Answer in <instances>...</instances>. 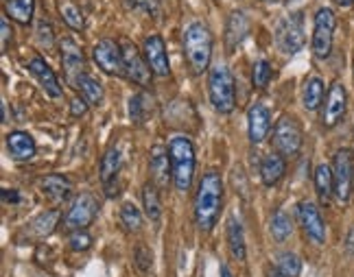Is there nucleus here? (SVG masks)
I'll return each instance as SVG.
<instances>
[{"label":"nucleus","instance_id":"obj_29","mask_svg":"<svg viewBox=\"0 0 354 277\" xmlns=\"http://www.w3.org/2000/svg\"><path fill=\"white\" fill-rule=\"evenodd\" d=\"M227 245L236 260H245V256H248V249H245V233H243V227L236 220V216L227 218Z\"/></svg>","mask_w":354,"mask_h":277},{"label":"nucleus","instance_id":"obj_39","mask_svg":"<svg viewBox=\"0 0 354 277\" xmlns=\"http://www.w3.org/2000/svg\"><path fill=\"white\" fill-rule=\"evenodd\" d=\"M127 5L136 11H142L147 16L158 18L160 16V0H127Z\"/></svg>","mask_w":354,"mask_h":277},{"label":"nucleus","instance_id":"obj_33","mask_svg":"<svg viewBox=\"0 0 354 277\" xmlns=\"http://www.w3.org/2000/svg\"><path fill=\"white\" fill-rule=\"evenodd\" d=\"M269 231L274 240L278 242H284L293 231V223H291V216L284 212V210H278L274 216H271V225H269Z\"/></svg>","mask_w":354,"mask_h":277},{"label":"nucleus","instance_id":"obj_22","mask_svg":"<svg viewBox=\"0 0 354 277\" xmlns=\"http://www.w3.org/2000/svg\"><path fill=\"white\" fill-rule=\"evenodd\" d=\"M284 173H287V162H284V155L280 153H269L263 157L261 162V179L265 186H278L282 182Z\"/></svg>","mask_w":354,"mask_h":277},{"label":"nucleus","instance_id":"obj_34","mask_svg":"<svg viewBox=\"0 0 354 277\" xmlns=\"http://www.w3.org/2000/svg\"><path fill=\"white\" fill-rule=\"evenodd\" d=\"M59 11H62V18H64V22H66L68 26H71L73 31H84V29H86V18H84V11H81L77 5H73V3H62Z\"/></svg>","mask_w":354,"mask_h":277},{"label":"nucleus","instance_id":"obj_11","mask_svg":"<svg viewBox=\"0 0 354 277\" xmlns=\"http://www.w3.org/2000/svg\"><path fill=\"white\" fill-rule=\"evenodd\" d=\"M297 220L299 227L304 229L306 238L313 240L315 245H324L326 240V223L322 218L319 207L313 201H299L297 203Z\"/></svg>","mask_w":354,"mask_h":277},{"label":"nucleus","instance_id":"obj_40","mask_svg":"<svg viewBox=\"0 0 354 277\" xmlns=\"http://www.w3.org/2000/svg\"><path fill=\"white\" fill-rule=\"evenodd\" d=\"M133 262H136V267H138L140 273H147L153 265V254L149 251L145 245H138V249H136V254H133Z\"/></svg>","mask_w":354,"mask_h":277},{"label":"nucleus","instance_id":"obj_1","mask_svg":"<svg viewBox=\"0 0 354 277\" xmlns=\"http://www.w3.org/2000/svg\"><path fill=\"white\" fill-rule=\"evenodd\" d=\"M223 205V182L219 173H206L199 179L195 195V223L201 231H210L216 225Z\"/></svg>","mask_w":354,"mask_h":277},{"label":"nucleus","instance_id":"obj_45","mask_svg":"<svg viewBox=\"0 0 354 277\" xmlns=\"http://www.w3.org/2000/svg\"><path fill=\"white\" fill-rule=\"evenodd\" d=\"M221 277H234V275H232V271H230V269L223 265V267H221Z\"/></svg>","mask_w":354,"mask_h":277},{"label":"nucleus","instance_id":"obj_46","mask_svg":"<svg viewBox=\"0 0 354 277\" xmlns=\"http://www.w3.org/2000/svg\"><path fill=\"white\" fill-rule=\"evenodd\" d=\"M335 3L339 5V7H348V5H352L354 0H335Z\"/></svg>","mask_w":354,"mask_h":277},{"label":"nucleus","instance_id":"obj_37","mask_svg":"<svg viewBox=\"0 0 354 277\" xmlns=\"http://www.w3.org/2000/svg\"><path fill=\"white\" fill-rule=\"evenodd\" d=\"M35 39H37L39 48H44V50H50V48H53V41H55V33H53L50 22H46V20H39V22H37Z\"/></svg>","mask_w":354,"mask_h":277},{"label":"nucleus","instance_id":"obj_18","mask_svg":"<svg viewBox=\"0 0 354 277\" xmlns=\"http://www.w3.org/2000/svg\"><path fill=\"white\" fill-rule=\"evenodd\" d=\"M59 210H48V212H42L39 216H35L33 220L24 225L22 229V238H31V240H44L46 236H50L53 231H55L57 223H59Z\"/></svg>","mask_w":354,"mask_h":277},{"label":"nucleus","instance_id":"obj_15","mask_svg":"<svg viewBox=\"0 0 354 277\" xmlns=\"http://www.w3.org/2000/svg\"><path fill=\"white\" fill-rule=\"evenodd\" d=\"M149 171H151V179L158 188H167L173 179V169H171V155L169 149L162 144H156L149 153Z\"/></svg>","mask_w":354,"mask_h":277},{"label":"nucleus","instance_id":"obj_26","mask_svg":"<svg viewBox=\"0 0 354 277\" xmlns=\"http://www.w3.org/2000/svg\"><path fill=\"white\" fill-rule=\"evenodd\" d=\"M73 83H75V88L81 92V96H84V99L90 105H99L103 101V86L94 77L84 73V75H79Z\"/></svg>","mask_w":354,"mask_h":277},{"label":"nucleus","instance_id":"obj_42","mask_svg":"<svg viewBox=\"0 0 354 277\" xmlns=\"http://www.w3.org/2000/svg\"><path fill=\"white\" fill-rule=\"evenodd\" d=\"M0 33H3V50H7V48H9V41H11V37H13L11 24H9L7 18L0 20Z\"/></svg>","mask_w":354,"mask_h":277},{"label":"nucleus","instance_id":"obj_30","mask_svg":"<svg viewBox=\"0 0 354 277\" xmlns=\"http://www.w3.org/2000/svg\"><path fill=\"white\" fill-rule=\"evenodd\" d=\"M35 0H5V13L18 24H29L33 20Z\"/></svg>","mask_w":354,"mask_h":277},{"label":"nucleus","instance_id":"obj_10","mask_svg":"<svg viewBox=\"0 0 354 277\" xmlns=\"http://www.w3.org/2000/svg\"><path fill=\"white\" fill-rule=\"evenodd\" d=\"M120 46V52H122V66H125V75L133 81L138 83V86L147 88L149 83H151V68H149L147 59H145V52H140L138 48H136V44H131V41L127 37H122L118 41Z\"/></svg>","mask_w":354,"mask_h":277},{"label":"nucleus","instance_id":"obj_31","mask_svg":"<svg viewBox=\"0 0 354 277\" xmlns=\"http://www.w3.org/2000/svg\"><path fill=\"white\" fill-rule=\"evenodd\" d=\"M302 273V262L291 251H284L276 260V269L269 273V277H299Z\"/></svg>","mask_w":354,"mask_h":277},{"label":"nucleus","instance_id":"obj_7","mask_svg":"<svg viewBox=\"0 0 354 277\" xmlns=\"http://www.w3.org/2000/svg\"><path fill=\"white\" fill-rule=\"evenodd\" d=\"M99 214V201L94 199V195L90 192H81V195L75 197L71 210L66 212L62 227L66 231H77V229H86L94 223V218Z\"/></svg>","mask_w":354,"mask_h":277},{"label":"nucleus","instance_id":"obj_5","mask_svg":"<svg viewBox=\"0 0 354 277\" xmlns=\"http://www.w3.org/2000/svg\"><path fill=\"white\" fill-rule=\"evenodd\" d=\"M335 29H337V16L330 7H322L315 13V24H313V55L317 59L330 57L333 52V39H335Z\"/></svg>","mask_w":354,"mask_h":277},{"label":"nucleus","instance_id":"obj_3","mask_svg":"<svg viewBox=\"0 0 354 277\" xmlns=\"http://www.w3.org/2000/svg\"><path fill=\"white\" fill-rule=\"evenodd\" d=\"M173 184L180 192H188L195 177V149L186 135H175L169 142Z\"/></svg>","mask_w":354,"mask_h":277},{"label":"nucleus","instance_id":"obj_36","mask_svg":"<svg viewBox=\"0 0 354 277\" xmlns=\"http://www.w3.org/2000/svg\"><path fill=\"white\" fill-rule=\"evenodd\" d=\"M252 81H254V88L258 90H265L271 81V64L267 59H258L252 68Z\"/></svg>","mask_w":354,"mask_h":277},{"label":"nucleus","instance_id":"obj_23","mask_svg":"<svg viewBox=\"0 0 354 277\" xmlns=\"http://www.w3.org/2000/svg\"><path fill=\"white\" fill-rule=\"evenodd\" d=\"M39 188H42L44 197L50 199L53 203H62L71 197L73 192V184L68 182L64 175H48L39 182Z\"/></svg>","mask_w":354,"mask_h":277},{"label":"nucleus","instance_id":"obj_6","mask_svg":"<svg viewBox=\"0 0 354 277\" xmlns=\"http://www.w3.org/2000/svg\"><path fill=\"white\" fill-rule=\"evenodd\" d=\"M302 127H299V122L295 116H282L276 127H274V149L276 153L284 155V157H293L299 153V149H302Z\"/></svg>","mask_w":354,"mask_h":277},{"label":"nucleus","instance_id":"obj_20","mask_svg":"<svg viewBox=\"0 0 354 277\" xmlns=\"http://www.w3.org/2000/svg\"><path fill=\"white\" fill-rule=\"evenodd\" d=\"M7 149L16 162H31L37 153L33 135L26 131H11L7 135Z\"/></svg>","mask_w":354,"mask_h":277},{"label":"nucleus","instance_id":"obj_24","mask_svg":"<svg viewBox=\"0 0 354 277\" xmlns=\"http://www.w3.org/2000/svg\"><path fill=\"white\" fill-rule=\"evenodd\" d=\"M315 192L324 205H328L330 199L335 197V175H333V166L328 164H319L315 169Z\"/></svg>","mask_w":354,"mask_h":277},{"label":"nucleus","instance_id":"obj_44","mask_svg":"<svg viewBox=\"0 0 354 277\" xmlns=\"http://www.w3.org/2000/svg\"><path fill=\"white\" fill-rule=\"evenodd\" d=\"M346 249H348V254L354 256V227L348 231V238H346Z\"/></svg>","mask_w":354,"mask_h":277},{"label":"nucleus","instance_id":"obj_35","mask_svg":"<svg viewBox=\"0 0 354 277\" xmlns=\"http://www.w3.org/2000/svg\"><path fill=\"white\" fill-rule=\"evenodd\" d=\"M120 223L127 231H138L142 227V212L133 203H125L120 207Z\"/></svg>","mask_w":354,"mask_h":277},{"label":"nucleus","instance_id":"obj_25","mask_svg":"<svg viewBox=\"0 0 354 277\" xmlns=\"http://www.w3.org/2000/svg\"><path fill=\"white\" fill-rule=\"evenodd\" d=\"M120 166H122V155L116 146H110L105 151V155L101 160V182L105 188H110V184L118 177L120 173Z\"/></svg>","mask_w":354,"mask_h":277},{"label":"nucleus","instance_id":"obj_28","mask_svg":"<svg viewBox=\"0 0 354 277\" xmlns=\"http://www.w3.org/2000/svg\"><path fill=\"white\" fill-rule=\"evenodd\" d=\"M302 103L308 112H317L324 103V81L319 77H310L304 83V90H302Z\"/></svg>","mask_w":354,"mask_h":277},{"label":"nucleus","instance_id":"obj_19","mask_svg":"<svg viewBox=\"0 0 354 277\" xmlns=\"http://www.w3.org/2000/svg\"><path fill=\"white\" fill-rule=\"evenodd\" d=\"M248 35H250L248 16H245L243 11H232L227 18V24H225V48H227V52H234Z\"/></svg>","mask_w":354,"mask_h":277},{"label":"nucleus","instance_id":"obj_8","mask_svg":"<svg viewBox=\"0 0 354 277\" xmlns=\"http://www.w3.org/2000/svg\"><path fill=\"white\" fill-rule=\"evenodd\" d=\"M333 175H335V199L337 203L346 205L352 197V188H354V157L350 149H339L335 153Z\"/></svg>","mask_w":354,"mask_h":277},{"label":"nucleus","instance_id":"obj_2","mask_svg":"<svg viewBox=\"0 0 354 277\" xmlns=\"http://www.w3.org/2000/svg\"><path fill=\"white\" fill-rule=\"evenodd\" d=\"M184 59L193 75L208 70L212 59V33L203 22H193L184 31Z\"/></svg>","mask_w":354,"mask_h":277},{"label":"nucleus","instance_id":"obj_43","mask_svg":"<svg viewBox=\"0 0 354 277\" xmlns=\"http://www.w3.org/2000/svg\"><path fill=\"white\" fill-rule=\"evenodd\" d=\"M3 203H20V195H18V190H3Z\"/></svg>","mask_w":354,"mask_h":277},{"label":"nucleus","instance_id":"obj_14","mask_svg":"<svg viewBox=\"0 0 354 277\" xmlns=\"http://www.w3.org/2000/svg\"><path fill=\"white\" fill-rule=\"evenodd\" d=\"M142 52H145V59H147L149 68H151V73L156 77H169L171 64H169L165 39H162L160 35H149L142 44Z\"/></svg>","mask_w":354,"mask_h":277},{"label":"nucleus","instance_id":"obj_41","mask_svg":"<svg viewBox=\"0 0 354 277\" xmlns=\"http://www.w3.org/2000/svg\"><path fill=\"white\" fill-rule=\"evenodd\" d=\"M88 105H90V103L84 99V96H77V99L71 101V114H73L75 118L86 116V114H88Z\"/></svg>","mask_w":354,"mask_h":277},{"label":"nucleus","instance_id":"obj_17","mask_svg":"<svg viewBox=\"0 0 354 277\" xmlns=\"http://www.w3.org/2000/svg\"><path fill=\"white\" fill-rule=\"evenodd\" d=\"M248 131L252 144H261L267 140V135L271 131V116L269 109L263 103H254L248 112Z\"/></svg>","mask_w":354,"mask_h":277},{"label":"nucleus","instance_id":"obj_27","mask_svg":"<svg viewBox=\"0 0 354 277\" xmlns=\"http://www.w3.org/2000/svg\"><path fill=\"white\" fill-rule=\"evenodd\" d=\"M153 114V99L147 92H140L129 99V116L136 124H145L147 118Z\"/></svg>","mask_w":354,"mask_h":277},{"label":"nucleus","instance_id":"obj_32","mask_svg":"<svg viewBox=\"0 0 354 277\" xmlns=\"http://www.w3.org/2000/svg\"><path fill=\"white\" fill-rule=\"evenodd\" d=\"M156 188H158L156 184H145L142 188V210L151 223H158L162 218V203H160V195Z\"/></svg>","mask_w":354,"mask_h":277},{"label":"nucleus","instance_id":"obj_38","mask_svg":"<svg viewBox=\"0 0 354 277\" xmlns=\"http://www.w3.org/2000/svg\"><path fill=\"white\" fill-rule=\"evenodd\" d=\"M68 245H71L73 251L81 254V251H88L92 247V236L86 231V229H77V231H71V238H68Z\"/></svg>","mask_w":354,"mask_h":277},{"label":"nucleus","instance_id":"obj_12","mask_svg":"<svg viewBox=\"0 0 354 277\" xmlns=\"http://www.w3.org/2000/svg\"><path fill=\"white\" fill-rule=\"evenodd\" d=\"M92 57L105 75H125V66H122V52L118 41L101 39L99 44H94Z\"/></svg>","mask_w":354,"mask_h":277},{"label":"nucleus","instance_id":"obj_21","mask_svg":"<svg viewBox=\"0 0 354 277\" xmlns=\"http://www.w3.org/2000/svg\"><path fill=\"white\" fill-rule=\"evenodd\" d=\"M29 73L39 81V86H42V90L53 96V99H59L62 96V88H59V81L55 77V73L50 70V66L42 59V57H33L29 61Z\"/></svg>","mask_w":354,"mask_h":277},{"label":"nucleus","instance_id":"obj_4","mask_svg":"<svg viewBox=\"0 0 354 277\" xmlns=\"http://www.w3.org/2000/svg\"><path fill=\"white\" fill-rule=\"evenodd\" d=\"M208 94L210 103L219 114H230L236 107V90L234 77L225 64H216L208 77Z\"/></svg>","mask_w":354,"mask_h":277},{"label":"nucleus","instance_id":"obj_16","mask_svg":"<svg viewBox=\"0 0 354 277\" xmlns=\"http://www.w3.org/2000/svg\"><path fill=\"white\" fill-rule=\"evenodd\" d=\"M59 52H62V66H64L68 79L75 81L79 75H84L86 57H84V50H81V46L77 44L75 39L64 37L62 44H59Z\"/></svg>","mask_w":354,"mask_h":277},{"label":"nucleus","instance_id":"obj_9","mask_svg":"<svg viewBox=\"0 0 354 277\" xmlns=\"http://www.w3.org/2000/svg\"><path fill=\"white\" fill-rule=\"evenodd\" d=\"M304 18L302 13H291V16L282 18L276 29V44L284 55H295L304 46Z\"/></svg>","mask_w":354,"mask_h":277},{"label":"nucleus","instance_id":"obj_13","mask_svg":"<svg viewBox=\"0 0 354 277\" xmlns=\"http://www.w3.org/2000/svg\"><path fill=\"white\" fill-rule=\"evenodd\" d=\"M346 109H348V92L342 83H335L328 90V94H326V105L322 109V124L326 129L337 127L344 120Z\"/></svg>","mask_w":354,"mask_h":277}]
</instances>
